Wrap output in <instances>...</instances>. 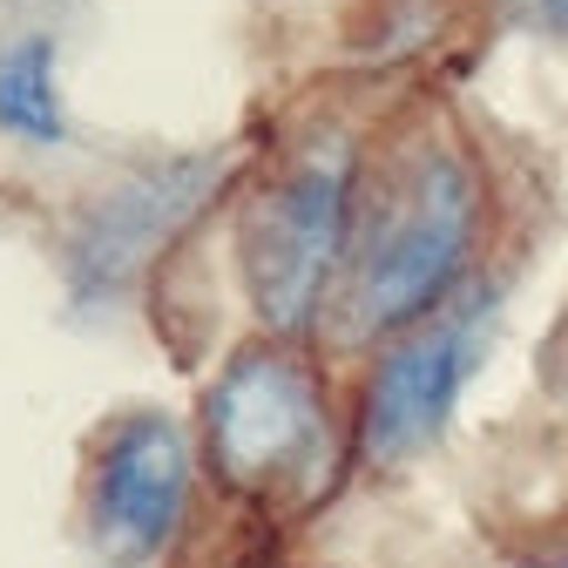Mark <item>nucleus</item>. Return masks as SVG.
<instances>
[{
    "mask_svg": "<svg viewBox=\"0 0 568 568\" xmlns=\"http://www.w3.org/2000/svg\"><path fill=\"white\" fill-rule=\"evenodd\" d=\"M487 244V183L480 163L447 135H426L366 196L332 318L352 338H393L454 305Z\"/></svg>",
    "mask_w": 568,
    "mask_h": 568,
    "instance_id": "f257e3e1",
    "label": "nucleus"
},
{
    "mask_svg": "<svg viewBox=\"0 0 568 568\" xmlns=\"http://www.w3.org/2000/svg\"><path fill=\"white\" fill-rule=\"evenodd\" d=\"M501 8H508L528 34H541V41H568V0H501Z\"/></svg>",
    "mask_w": 568,
    "mask_h": 568,
    "instance_id": "6e6552de",
    "label": "nucleus"
},
{
    "mask_svg": "<svg viewBox=\"0 0 568 568\" xmlns=\"http://www.w3.org/2000/svg\"><path fill=\"white\" fill-rule=\"evenodd\" d=\"M0 135L21 150H61L75 135L61 95V41L48 28L0 41Z\"/></svg>",
    "mask_w": 568,
    "mask_h": 568,
    "instance_id": "0eeeda50",
    "label": "nucleus"
},
{
    "mask_svg": "<svg viewBox=\"0 0 568 568\" xmlns=\"http://www.w3.org/2000/svg\"><path fill=\"white\" fill-rule=\"evenodd\" d=\"M196 454L231 501L305 508L338 467L332 393L312 366L305 338H251L203 386Z\"/></svg>",
    "mask_w": 568,
    "mask_h": 568,
    "instance_id": "7ed1b4c3",
    "label": "nucleus"
},
{
    "mask_svg": "<svg viewBox=\"0 0 568 568\" xmlns=\"http://www.w3.org/2000/svg\"><path fill=\"white\" fill-rule=\"evenodd\" d=\"M366 210V156L345 129L298 142L237 217V277L264 338H312L332 318L338 277Z\"/></svg>",
    "mask_w": 568,
    "mask_h": 568,
    "instance_id": "f03ea898",
    "label": "nucleus"
},
{
    "mask_svg": "<svg viewBox=\"0 0 568 568\" xmlns=\"http://www.w3.org/2000/svg\"><path fill=\"white\" fill-rule=\"evenodd\" d=\"M487 338H494V292L467 284L454 305L393 332L373 352L359 386V426H352V440L373 467H406L447 440V426L487 359Z\"/></svg>",
    "mask_w": 568,
    "mask_h": 568,
    "instance_id": "39448f33",
    "label": "nucleus"
},
{
    "mask_svg": "<svg viewBox=\"0 0 568 568\" xmlns=\"http://www.w3.org/2000/svg\"><path fill=\"white\" fill-rule=\"evenodd\" d=\"M196 501V434L163 406H129L102 426L82 474V541L109 568H156Z\"/></svg>",
    "mask_w": 568,
    "mask_h": 568,
    "instance_id": "423d86ee",
    "label": "nucleus"
},
{
    "mask_svg": "<svg viewBox=\"0 0 568 568\" xmlns=\"http://www.w3.org/2000/svg\"><path fill=\"white\" fill-rule=\"evenodd\" d=\"M515 568H568V541L548 548V555H528V561H515Z\"/></svg>",
    "mask_w": 568,
    "mask_h": 568,
    "instance_id": "1a4fd4ad",
    "label": "nucleus"
},
{
    "mask_svg": "<svg viewBox=\"0 0 568 568\" xmlns=\"http://www.w3.org/2000/svg\"><path fill=\"white\" fill-rule=\"evenodd\" d=\"M231 183H237V156L231 150L163 156V163H142L122 183H109L95 203H82V217L68 224V244H61L68 305L75 312L122 305L135 284L196 231V217Z\"/></svg>",
    "mask_w": 568,
    "mask_h": 568,
    "instance_id": "20e7f679",
    "label": "nucleus"
}]
</instances>
